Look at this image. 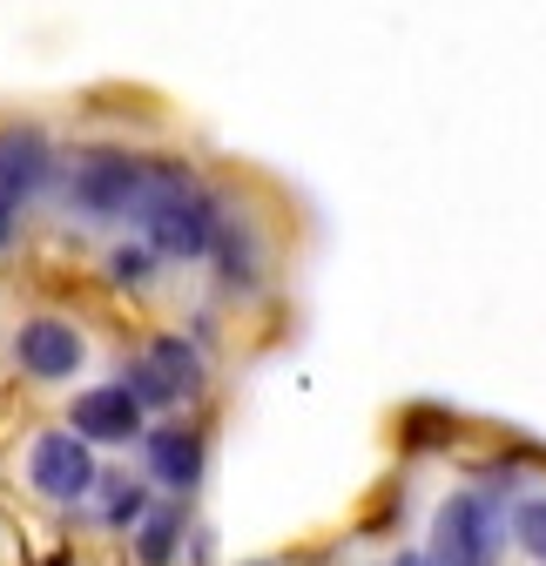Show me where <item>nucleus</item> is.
Segmentation results:
<instances>
[{
    "label": "nucleus",
    "mask_w": 546,
    "mask_h": 566,
    "mask_svg": "<svg viewBox=\"0 0 546 566\" xmlns=\"http://www.w3.org/2000/svg\"><path fill=\"white\" fill-rule=\"evenodd\" d=\"M217 196L202 189L182 163H143V196H135V217L128 223H143V243L156 256H210V237H217Z\"/></svg>",
    "instance_id": "obj_1"
},
{
    "label": "nucleus",
    "mask_w": 546,
    "mask_h": 566,
    "mask_svg": "<svg viewBox=\"0 0 546 566\" xmlns=\"http://www.w3.org/2000/svg\"><path fill=\"white\" fill-rule=\"evenodd\" d=\"M135 196H143V156L128 149H82L67 169V202L88 223H128Z\"/></svg>",
    "instance_id": "obj_2"
},
{
    "label": "nucleus",
    "mask_w": 546,
    "mask_h": 566,
    "mask_svg": "<svg viewBox=\"0 0 546 566\" xmlns=\"http://www.w3.org/2000/svg\"><path fill=\"white\" fill-rule=\"evenodd\" d=\"M210 385V365L189 337H149V350L128 365V398L143 411H162V405H182Z\"/></svg>",
    "instance_id": "obj_3"
},
{
    "label": "nucleus",
    "mask_w": 546,
    "mask_h": 566,
    "mask_svg": "<svg viewBox=\"0 0 546 566\" xmlns=\"http://www.w3.org/2000/svg\"><path fill=\"white\" fill-rule=\"evenodd\" d=\"M500 506L486 492H452L439 506V526H432V553L445 566H493L500 559Z\"/></svg>",
    "instance_id": "obj_4"
},
{
    "label": "nucleus",
    "mask_w": 546,
    "mask_h": 566,
    "mask_svg": "<svg viewBox=\"0 0 546 566\" xmlns=\"http://www.w3.org/2000/svg\"><path fill=\"white\" fill-rule=\"evenodd\" d=\"M28 479L41 500L54 506H82L88 492H95V446L75 439V432H41L28 446Z\"/></svg>",
    "instance_id": "obj_5"
},
{
    "label": "nucleus",
    "mask_w": 546,
    "mask_h": 566,
    "mask_svg": "<svg viewBox=\"0 0 546 566\" xmlns=\"http://www.w3.org/2000/svg\"><path fill=\"white\" fill-rule=\"evenodd\" d=\"M88 358V337L67 324V317H28L14 331V365L41 385H61V378H75Z\"/></svg>",
    "instance_id": "obj_6"
},
{
    "label": "nucleus",
    "mask_w": 546,
    "mask_h": 566,
    "mask_svg": "<svg viewBox=\"0 0 546 566\" xmlns=\"http://www.w3.org/2000/svg\"><path fill=\"white\" fill-rule=\"evenodd\" d=\"M67 432L88 446H135L143 439V405L128 398V385H95L67 405Z\"/></svg>",
    "instance_id": "obj_7"
},
{
    "label": "nucleus",
    "mask_w": 546,
    "mask_h": 566,
    "mask_svg": "<svg viewBox=\"0 0 546 566\" xmlns=\"http://www.w3.org/2000/svg\"><path fill=\"white\" fill-rule=\"evenodd\" d=\"M48 176H54V149H48L41 128H8L0 135V189H8L14 202L41 196Z\"/></svg>",
    "instance_id": "obj_8"
},
{
    "label": "nucleus",
    "mask_w": 546,
    "mask_h": 566,
    "mask_svg": "<svg viewBox=\"0 0 546 566\" xmlns=\"http://www.w3.org/2000/svg\"><path fill=\"white\" fill-rule=\"evenodd\" d=\"M210 256L223 263V283L230 291H256V237H250V223H237L230 209H217V237H210Z\"/></svg>",
    "instance_id": "obj_9"
},
{
    "label": "nucleus",
    "mask_w": 546,
    "mask_h": 566,
    "mask_svg": "<svg viewBox=\"0 0 546 566\" xmlns=\"http://www.w3.org/2000/svg\"><path fill=\"white\" fill-rule=\"evenodd\" d=\"M149 472L162 479V485H176V492H189L196 479H202V439L196 432H149Z\"/></svg>",
    "instance_id": "obj_10"
},
{
    "label": "nucleus",
    "mask_w": 546,
    "mask_h": 566,
    "mask_svg": "<svg viewBox=\"0 0 546 566\" xmlns=\"http://www.w3.org/2000/svg\"><path fill=\"white\" fill-rule=\"evenodd\" d=\"M176 546H182V500H162L135 520V559L143 566H169Z\"/></svg>",
    "instance_id": "obj_11"
},
{
    "label": "nucleus",
    "mask_w": 546,
    "mask_h": 566,
    "mask_svg": "<svg viewBox=\"0 0 546 566\" xmlns=\"http://www.w3.org/2000/svg\"><path fill=\"white\" fill-rule=\"evenodd\" d=\"M513 539H519V553H533L546 566V500H519L513 506Z\"/></svg>",
    "instance_id": "obj_12"
},
{
    "label": "nucleus",
    "mask_w": 546,
    "mask_h": 566,
    "mask_svg": "<svg viewBox=\"0 0 546 566\" xmlns=\"http://www.w3.org/2000/svg\"><path fill=\"white\" fill-rule=\"evenodd\" d=\"M149 513V485H135V479H108V526H135Z\"/></svg>",
    "instance_id": "obj_13"
},
{
    "label": "nucleus",
    "mask_w": 546,
    "mask_h": 566,
    "mask_svg": "<svg viewBox=\"0 0 546 566\" xmlns=\"http://www.w3.org/2000/svg\"><path fill=\"white\" fill-rule=\"evenodd\" d=\"M149 270H156V250H149V243H122V250L108 256V276H115V283H128V291H143Z\"/></svg>",
    "instance_id": "obj_14"
},
{
    "label": "nucleus",
    "mask_w": 546,
    "mask_h": 566,
    "mask_svg": "<svg viewBox=\"0 0 546 566\" xmlns=\"http://www.w3.org/2000/svg\"><path fill=\"white\" fill-rule=\"evenodd\" d=\"M14 230H21V202L0 189V250H14Z\"/></svg>",
    "instance_id": "obj_15"
},
{
    "label": "nucleus",
    "mask_w": 546,
    "mask_h": 566,
    "mask_svg": "<svg viewBox=\"0 0 546 566\" xmlns=\"http://www.w3.org/2000/svg\"><path fill=\"white\" fill-rule=\"evenodd\" d=\"M398 566H426V559H419V553H405V559H398Z\"/></svg>",
    "instance_id": "obj_16"
},
{
    "label": "nucleus",
    "mask_w": 546,
    "mask_h": 566,
    "mask_svg": "<svg viewBox=\"0 0 546 566\" xmlns=\"http://www.w3.org/2000/svg\"><path fill=\"white\" fill-rule=\"evenodd\" d=\"M61 566H67V559H61Z\"/></svg>",
    "instance_id": "obj_17"
}]
</instances>
